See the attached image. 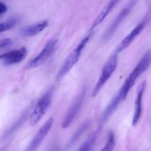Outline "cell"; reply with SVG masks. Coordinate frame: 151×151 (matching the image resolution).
I'll return each instance as SVG.
<instances>
[{
	"label": "cell",
	"instance_id": "cell-1",
	"mask_svg": "<svg viewBox=\"0 0 151 151\" xmlns=\"http://www.w3.org/2000/svg\"><path fill=\"white\" fill-rule=\"evenodd\" d=\"M150 64L151 49L147 50V51L145 53V55L142 56V58L141 60H139L138 64H137V66L133 69V71L131 72V74L128 75L127 79L125 80V83H124L123 85L121 87L120 90H119L118 93H119V96H120V98L121 100H122V101H124V100L126 99L128 93H129V91H131L132 87L134 86L136 81H137V79L139 78V76H141V75H142L149 67H150Z\"/></svg>",
	"mask_w": 151,
	"mask_h": 151
},
{
	"label": "cell",
	"instance_id": "cell-2",
	"mask_svg": "<svg viewBox=\"0 0 151 151\" xmlns=\"http://www.w3.org/2000/svg\"><path fill=\"white\" fill-rule=\"evenodd\" d=\"M90 37H91L90 35L86 36L85 38L79 43V44L72 50V52L69 53V55L66 57V60H64V62H63V64H62L61 67L60 68L58 72V81H60V80H61L62 78H63V77H64L65 75L72 69V67L76 64V63L78 61L80 57H81V54H82L83 50L86 45L87 43L89 41Z\"/></svg>",
	"mask_w": 151,
	"mask_h": 151
},
{
	"label": "cell",
	"instance_id": "cell-3",
	"mask_svg": "<svg viewBox=\"0 0 151 151\" xmlns=\"http://www.w3.org/2000/svg\"><path fill=\"white\" fill-rule=\"evenodd\" d=\"M53 91H54V88L51 87L38 99V102L34 107L33 111L29 116V122L31 125L34 126L36 125L47 111L51 105Z\"/></svg>",
	"mask_w": 151,
	"mask_h": 151
},
{
	"label": "cell",
	"instance_id": "cell-4",
	"mask_svg": "<svg viewBox=\"0 0 151 151\" xmlns=\"http://www.w3.org/2000/svg\"><path fill=\"white\" fill-rule=\"evenodd\" d=\"M116 66H117V53L114 52L110 56V58L108 59L107 62L105 63L104 66L102 69L100 77L99 78L97 84L92 91V94H91L92 97H95L98 94L103 86L106 84V83L110 79L111 75H113L115 69H116Z\"/></svg>",
	"mask_w": 151,
	"mask_h": 151
},
{
	"label": "cell",
	"instance_id": "cell-5",
	"mask_svg": "<svg viewBox=\"0 0 151 151\" xmlns=\"http://www.w3.org/2000/svg\"><path fill=\"white\" fill-rule=\"evenodd\" d=\"M139 1V0H130L128 3H127L126 5L122 9L119 13L118 14V16H116V19H114L112 24H111L110 26L108 27V29H106V32H104L103 35V41L104 42H107L108 41L110 40V38L113 36V35L114 34V32H116V29H118L119 25L122 24V22H123L125 19V18L128 16L130 13L131 12V10H133L134 7L136 6V4H137V2Z\"/></svg>",
	"mask_w": 151,
	"mask_h": 151
},
{
	"label": "cell",
	"instance_id": "cell-6",
	"mask_svg": "<svg viewBox=\"0 0 151 151\" xmlns=\"http://www.w3.org/2000/svg\"><path fill=\"white\" fill-rule=\"evenodd\" d=\"M57 43L58 40L55 39V38H52V39H50L46 44V45L44 46V49L41 50V52L28 62L26 66L27 69H34V68H37L41 66V65H42L44 63H45L47 59L51 55Z\"/></svg>",
	"mask_w": 151,
	"mask_h": 151
},
{
	"label": "cell",
	"instance_id": "cell-7",
	"mask_svg": "<svg viewBox=\"0 0 151 151\" xmlns=\"http://www.w3.org/2000/svg\"><path fill=\"white\" fill-rule=\"evenodd\" d=\"M85 94L86 91L85 89H83L80 94H78L75 100H74L72 106L69 108V111H67L64 119H63V122H62V128H67L72 124L75 118L76 117V116L78 115V112H79L80 109H81V106L83 105Z\"/></svg>",
	"mask_w": 151,
	"mask_h": 151
},
{
	"label": "cell",
	"instance_id": "cell-8",
	"mask_svg": "<svg viewBox=\"0 0 151 151\" xmlns=\"http://www.w3.org/2000/svg\"><path fill=\"white\" fill-rule=\"evenodd\" d=\"M53 122H54V119L53 118H50L44 125L41 126V128L38 130V132L33 137L31 142L27 147L25 151H36L37 149L41 144L43 140L44 139L48 133L50 132V129H51L52 126L53 125Z\"/></svg>",
	"mask_w": 151,
	"mask_h": 151
},
{
	"label": "cell",
	"instance_id": "cell-9",
	"mask_svg": "<svg viewBox=\"0 0 151 151\" xmlns=\"http://www.w3.org/2000/svg\"><path fill=\"white\" fill-rule=\"evenodd\" d=\"M27 50L25 47H22L19 50H12L8 52L0 55V60H2L7 65L16 64L22 62L26 58Z\"/></svg>",
	"mask_w": 151,
	"mask_h": 151
},
{
	"label": "cell",
	"instance_id": "cell-10",
	"mask_svg": "<svg viewBox=\"0 0 151 151\" xmlns=\"http://www.w3.org/2000/svg\"><path fill=\"white\" fill-rule=\"evenodd\" d=\"M145 88L146 81H143L137 89V97H136L135 104H134V113L132 120L133 126H136L141 118L142 111V99Z\"/></svg>",
	"mask_w": 151,
	"mask_h": 151
},
{
	"label": "cell",
	"instance_id": "cell-11",
	"mask_svg": "<svg viewBox=\"0 0 151 151\" xmlns=\"http://www.w3.org/2000/svg\"><path fill=\"white\" fill-rule=\"evenodd\" d=\"M145 26V22L143 21V22H140L139 24H137L135 27L133 29V30L121 41V43L119 44V45L117 47L116 49V53L121 52L122 51L125 50V49L128 48L130 45H131V43L134 41V40L141 33L142 31L144 29Z\"/></svg>",
	"mask_w": 151,
	"mask_h": 151
},
{
	"label": "cell",
	"instance_id": "cell-12",
	"mask_svg": "<svg viewBox=\"0 0 151 151\" xmlns=\"http://www.w3.org/2000/svg\"><path fill=\"white\" fill-rule=\"evenodd\" d=\"M120 0H109V2L105 5V7H103V10H101L100 13L98 14V16L96 17L95 20L93 22L92 25L91 27V30L94 29V28L97 27L100 24H101L102 22L104 21V19H106L108 16V15L111 13L112 10L114 8L115 6L119 3V1Z\"/></svg>",
	"mask_w": 151,
	"mask_h": 151
},
{
	"label": "cell",
	"instance_id": "cell-13",
	"mask_svg": "<svg viewBox=\"0 0 151 151\" xmlns=\"http://www.w3.org/2000/svg\"><path fill=\"white\" fill-rule=\"evenodd\" d=\"M49 24L48 21L43 20L41 22H38L34 24L29 25L23 28L21 30V35L24 37H31L37 35L39 32H42L46 27H47Z\"/></svg>",
	"mask_w": 151,
	"mask_h": 151
},
{
	"label": "cell",
	"instance_id": "cell-14",
	"mask_svg": "<svg viewBox=\"0 0 151 151\" xmlns=\"http://www.w3.org/2000/svg\"><path fill=\"white\" fill-rule=\"evenodd\" d=\"M122 102V100L120 98V96H119V93L116 94L114 97L113 98V100L110 102L109 105H108L107 108L106 109V110L103 112V114L102 116L101 119V122L102 124H104L105 122H106V121L110 118V116L113 114V113L114 112V111L116 110V108L118 107L119 103Z\"/></svg>",
	"mask_w": 151,
	"mask_h": 151
},
{
	"label": "cell",
	"instance_id": "cell-15",
	"mask_svg": "<svg viewBox=\"0 0 151 151\" xmlns=\"http://www.w3.org/2000/svg\"><path fill=\"white\" fill-rule=\"evenodd\" d=\"M100 131V128H97L89 137L88 139L86 140L84 142L83 144L81 146L79 150L78 151H92L93 147H94V145L96 143V140H97V136H98L99 132Z\"/></svg>",
	"mask_w": 151,
	"mask_h": 151
},
{
	"label": "cell",
	"instance_id": "cell-16",
	"mask_svg": "<svg viewBox=\"0 0 151 151\" xmlns=\"http://www.w3.org/2000/svg\"><path fill=\"white\" fill-rule=\"evenodd\" d=\"M17 23L18 19H16L15 17L10 18V19H7L4 22L0 23V33L12 29V28L14 27L17 24Z\"/></svg>",
	"mask_w": 151,
	"mask_h": 151
},
{
	"label": "cell",
	"instance_id": "cell-17",
	"mask_svg": "<svg viewBox=\"0 0 151 151\" xmlns=\"http://www.w3.org/2000/svg\"><path fill=\"white\" fill-rule=\"evenodd\" d=\"M115 147V137L112 131H110L108 137L107 142L100 151H113Z\"/></svg>",
	"mask_w": 151,
	"mask_h": 151
},
{
	"label": "cell",
	"instance_id": "cell-18",
	"mask_svg": "<svg viewBox=\"0 0 151 151\" xmlns=\"http://www.w3.org/2000/svg\"><path fill=\"white\" fill-rule=\"evenodd\" d=\"M88 125H89V122H85V123L83 124V125H81V128L78 130V131H77V132L74 134L73 137H72V139H71V141H70V143H69L70 146L72 145H73L75 142H77V140H78V139L81 137V136L83 134L84 131L87 129V128L88 127Z\"/></svg>",
	"mask_w": 151,
	"mask_h": 151
},
{
	"label": "cell",
	"instance_id": "cell-19",
	"mask_svg": "<svg viewBox=\"0 0 151 151\" xmlns=\"http://www.w3.org/2000/svg\"><path fill=\"white\" fill-rule=\"evenodd\" d=\"M13 44V41L10 38H3L0 40V50L8 48Z\"/></svg>",
	"mask_w": 151,
	"mask_h": 151
},
{
	"label": "cell",
	"instance_id": "cell-20",
	"mask_svg": "<svg viewBox=\"0 0 151 151\" xmlns=\"http://www.w3.org/2000/svg\"><path fill=\"white\" fill-rule=\"evenodd\" d=\"M7 10V6H6L4 3L0 2V15L4 14V13H6Z\"/></svg>",
	"mask_w": 151,
	"mask_h": 151
}]
</instances>
